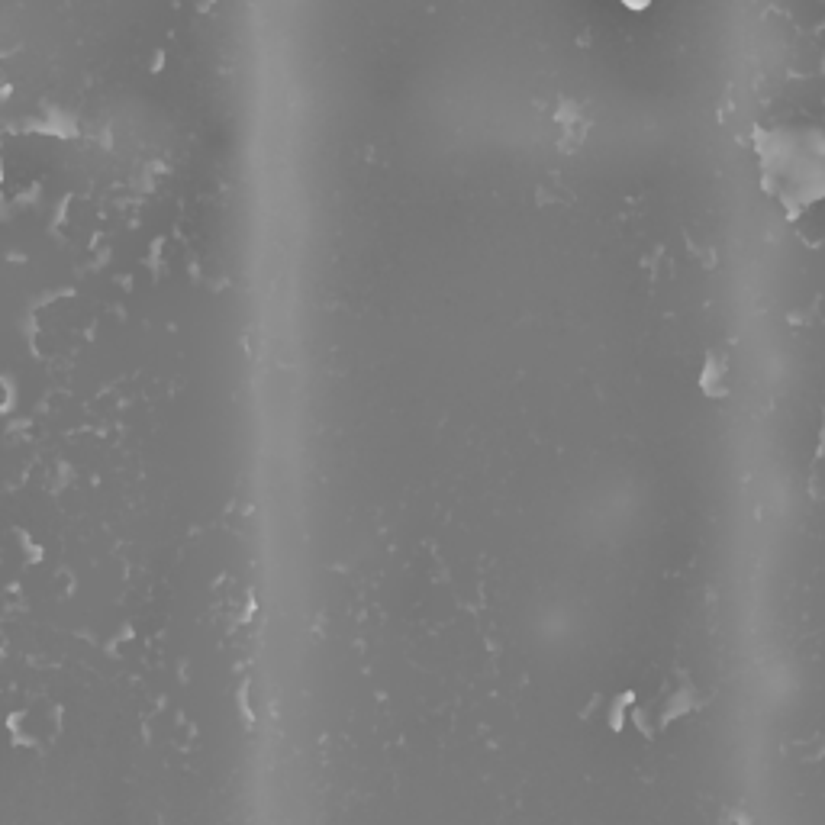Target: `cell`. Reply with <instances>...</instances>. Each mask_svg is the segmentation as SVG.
<instances>
[{"label": "cell", "mask_w": 825, "mask_h": 825, "mask_svg": "<svg viewBox=\"0 0 825 825\" xmlns=\"http://www.w3.org/2000/svg\"><path fill=\"white\" fill-rule=\"evenodd\" d=\"M758 184L780 213L796 220L825 200V117H793L758 123L751 136Z\"/></svg>", "instance_id": "cell-1"}, {"label": "cell", "mask_w": 825, "mask_h": 825, "mask_svg": "<svg viewBox=\"0 0 825 825\" xmlns=\"http://www.w3.org/2000/svg\"><path fill=\"white\" fill-rule=\"evenodd\" d=\"M700 387H703V394H709L713 400L729 397V390H732L729 361L719 358V355H709L706 358V368H703V378H700Z\"/></svg>", "instance_id": "cell-2"}]
</instances>
